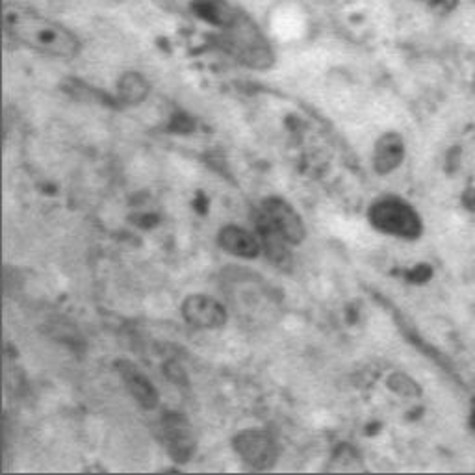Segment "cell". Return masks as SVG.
<instances>
[{"mask_svg": "<svg viewBox=\"0 0 475 475\" xmlns=\"http://www.w3.org/2000/svg\"><path fill=\"white\" fill-rule=\"evenodd\" d=\"M259 212L286 238L290 246H297L305 240L307 230L301 216L284 199L269 197L262 203V208Z\"/></svg>", "mask_w": 475, "mask_h": 475, "instance_id": "cell-5", "label": "cell"}, {"mask_svg": "<svg viewBox=\"0 0 475 475\" xmlns=\"http://www.w3.org/2000/svg\"><path fill=\"white\" fill-rule=\"evenodd\" d=\"M453 3H455V0H440V5H448V6L453 5Z\"/></svg>", "mask_w": 475, "mask_h": 475, "instance_id": "cell-15", "label": "cell"}, {"mask_svg": "<svg viewBox=\"0 0 475 475\" xmlns=\"http://www.w3.org/2000/svg\"><path fill=\"white\" fill-rule=\"evenodd\" d=\"M429 277H431L429 266H418V269L410 273V279L416 280V282H424V280H428Z\"/></svg>", "mask_w": 475, "mask_h": 475, "instance_id": "cell-13", "label": "cell"}, {"mask_svg": "<svg viewBox=\"0 0 475 475\" xmlns=\"http://www.w3.org/2000/svg\"><path fill=\"white\" fill-rule=\"evenodd\" d=\"M185 320L195 329H219L227 323L225 307L210 295H188L183 303Z\"/></svg>", "mask_w": 475, "mask_h": 475, "instance_id": "cell-6", "label": "cell"}, {"mask_svg": "<svg viewBox=\"0 0 475 475\" xmlns=\"http://www.w3.org/2000/svg\"><path fill=\"white\" fill-rule=\"evenodd\" d=\"M405 158V143L399 134L388 132L383 134L375 143L374 167L379 174H388L399 167Z\"/></svg>", "mask_w": 475, "mask_h": 475, "instance_id": "cell-10", "label": "cell"}, {"mask_svg": "<svg viewBox=\"0 0 475 475\" xmlns=\"http://www.w3.org/2000/svg\"><path fill=\"white\" fill-rule=\"evenodd\" d=\"M471 428L475 429V408H473V412H471Z\"/></svg>", "mask_w": 475, "mask_h": 475, "instance_id": "cell-16", "label": "cell"}, {"mask_svg": "<svg viewBox=\"0 0 475 475\" xmlns=\"http://www.w3.org/2000/svg\"><path fill=\"white\" fill-rule=\"evenodd\" d=\"M255 225H257V236L260 240V246L268 259L280 269H288L291 266V255H290V242L286 238L260 214H255Z\"/></svg>", "mask_w": 475, "mask_h": 475, "instance_id": "cell-8", "label": "cell"}, {"mask_svg": "<svg viewBox=\"0 0 475 475\" xmlns=\"http://www.w3.org/2000/svg\"><path fill=\"white\" fill-rule=\"evenodd\" d=\"M227 32V45L228 50L240 59L248 68L266 69L273 64V54L269 45L264 41L260 32L255 25L240 16V12H234L232 17L221 26Z\"/></svg>", "mask_w": 475, "mask_h": 475, "instance_id": "cell-2", "label": "cell"}, {"mask_svg": "<svg viewBox=\"0 0 475 475\" xmlns=\"http://www.w3.org/2000/svg\"><path fill=\"white\" fill-rule=\"evenodd\" d=\"M162 424L169 455L178 462H188L195 449V440L190 424L181 414H167Z\"/></svg>", "mask_w": 475, "mask_h": 475, "instance_id": "cell-7", "label": "cell"}, {"mask_svg": "<svg viewBox=\"0 0 475 475\" xmlns=\"http://www.w3.org/2000/svg\"><path fill=\"white\" fill-rule=\"evenodd\" d=\"M217 244L228 255L240 259H257L262 251L259 236L236 225H227L219 230Z\"/></svg>", "mask_w": 475, "mask_h": 475, "instance_id": "cell-9", "label": "cell"}, {"mask_svg": "<svg viewBox=\"0 0 475 475\" xmlns=\"http://www.w3.org/2000/svg\"><path fill=\"white\" fill-rule=\"evenodd\" d=\"M119 100L125 104H140L149 95V82L140 73H125L117 84Z\"/></svg>", "mask_w": 475, "mask_h": 475, "instance_id": "cell-12", "label": "cell"}, {"mask_svg": "<svg viewBox=\"0 0 475 475\" xmlns=\"http://www.w3.org/2000/svg\"><path fill=\"white\" fill-rule=\"evenodd\" d=\"M117 368H119V372H121L131 396L143 408L153 410L158 405V394H156L153 383L131 363H117Z\"/></svg>", "mask_w": 475, "mask_h": 475, "instance_id": "cell-11", "label": "cell"}, {"mask_svg": "<svg viewBox=\"0 0 475 475\" xmlns=\"http://www.w3.org/2000/svg\"><path fill=\"white\" fill-rule=\"evenodd\" d=\"M234 449L255 470H268L277 460V446L262 429H248L234 438Z\"/></svg>", "mask_w": 475, "mask_h": 475, "instance_id": "cell-4", "label": "cell"}, {"mask_svg": "<svg viewBox=\"0 0 475 475\" xmlns=\"http://www.w3.org/2000/svg\"><path fill=\"white\" fill-rule=\"evenodd\" d=\"M3 25L12 39L45 56L73 59L80 52V41L71 30L21 5L5 6Z\"/></svg>", "mask_w": 475, "mask_h": 475, "instance_id": "cell-1", "label": "cell"}, {"mask_svg": "<svg viewBox=\"0 0 475 475\" xmlns=\"http://www.w3.org/2000/svg\"><path fill=\"white\" fill-rule=\"evenodd\" d=\"M464 201H466V206H468V208L475 210V192H473V190L466 192V197H464Z\"/></svg>", "mask_w": 475, "mask_h": 475, "instance_id": "cell-14", "label": "cell"}, {"mask_svg": "<svg viewBox=\"0 0 475 475\" xmlns=\"http://www.w3.org/2000/svg\"><path fill=\"white\" fill-rule=\"evenodd\" d=\"M370 223L377 230L397 238H405V240H416L424 230L422 219L416 214V210L396 197H386L372 205Z\"/></svg>", "mask_w": 475, "mask_h": 475, "instance_id": "cell-3", "label": "cell"}]
</instances>
